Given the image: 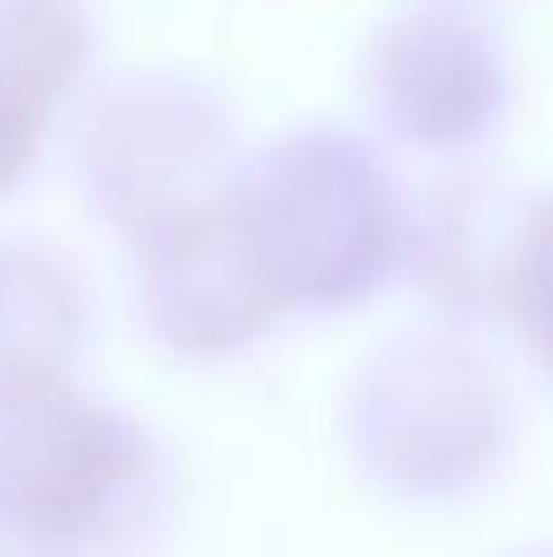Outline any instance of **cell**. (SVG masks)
<instances>
[{
  "label": "cell",
  "mask_w": 553,
  "mask_h": 557,
  "mask_svg": "<svg viewBox=\"0 0 553 557\" xmlns=\"http://www.w3.org/2000/svg\"><path fill=\"white\" fill-rule=\"evenodd\" d=\"M231 211L280 304H348L388 270L397 221L382 172L343 133H294L231 182Z\"/></svg>",
  "instance_id": "obj_1"
},
{
  "label": "cell",
  "mask_w": 553,
  "mask_h": 557,
  "mask_svg": "<svg viewBox=\"0 0 553 557\" xmlns=\"http://www.w3.org/2000/svg\"><path fill=\"white\" fill-rule=\"evenodd\" d=\"M147 470L133 425L74 396L54 367L0 376V533L88 543Z\"/></svg>",
  "instance_id": "obj_2"
},
{
  "label": "cell",
  "mask_w": 553,
  "mask_h": 557,
  "mask_svg": "<svg viewBox=\"0 0 553 557\" xmlns=\"http://www.w3.org/2000/svg\"><path fill=\"white\" fill-rule=\"evenodd\" d=\"M221 152L225 123L216 103L172 78L113 88L88 123V182L98 196H113V221L147 240L231 191L216 176Z\"/></svg>",
  "instance_id": "obj_3"
},
{
  "label": "cell",
  "mask_w": 553,
  "mask_h": 557,
  "mask_svg": "<svg viewBox=\"0 0 553 557\" xmlns=\"http://www.w3.org/2000/svg\"><path fill=\"white\" fill-rule=\"evenodd\" d=\"M378 117L417 147L480 143L505 113V54L486 20L460 5H417L378 29L368 49Z\"/></svg>",
  "instance_id": "obj_4"
},
{
  "label": "cell",
  "mask_w": 553,
  "mask_h": 557,
  "mask_svg": "<svg viewBox=\"0 0 553 557\" xmlns=\"http://www.w3.org/2000/svg\"><path fill=\"white\" fill-rule=\"evenodd\" d=\"M397 372L402 376H378V386L411 411L392 401L362 406L378 421L372 455L388 460V480L446 490L466 474H480L505 431V406L486 367L451 352H402Z\"/></svg>",
  "instance_id": "obj_5"
},
{
  "label": "cell",
  "mask_w": 553,
  "mask_h": 557,
  "mask_svg": "<svg viewBox=\"0 0 553 557\" xmlns=\"http://www.w3.org/2000/svg\"><path fill=\"white\" fill-rule=\"evenodd\" d=\"M94 29L78 0H0V191L35 162L54 103L84 74Z\"/></svg>",
  "instance_id": "obj_6"
},
{
  "label": "cell",
  "mask_w": 553,
  "mask_h": 557,
  "mask_svg": "<svg viewBox=\"0 0 553 557\" xmlns=\"http://www.w3.org/2000/svg\"><path fill=\"white\" fill-rule=\"evenodd\" d=\"M509 313L525 327L529 347L539 352V362L553 372V196L544 206H534V215L525 221L509 260Z\"/></svg>",
  "instance_id": "obj_7"
}]
</instances>
